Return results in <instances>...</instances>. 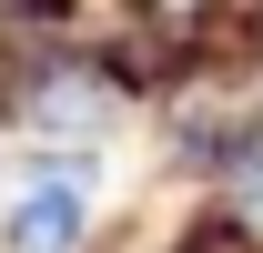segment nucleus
<instances>
[{
  "label": "nucleus",
  "instance_id": "obj_3",
  "mask_svg": "<svg viewBox=\"0 0 263 253\" xmlns=\"http://www.w3.org/2000/svg\"><path fill=\"white\" fill-rule=\"evenodd\" d=\"M202 203H213L223 223H243V233L263 243V132H253V142L223 162V172H213V183H202Z\"/></svg>",
  "mask_w": 263,
  "mask_h": 253
},
{
  "label": "nucleus",
  "instance_id": "obj_1",
  "mask_svg": "<svg viewBox=\"0 0 263 253\" xmlns=\"http://www.w3.org/2000/svg\"><path fill=\"white\" fill-rule=\"evenodd\" d=\"M142 81L91 41H51V51H0V142L21 162H91L132 132Z\"/></svg>",
  "mask_w": 263,
  "mask_h": 253
},
{
  "label": "nucleus",
  "instance_id": "obj_2",
  "mask_svg": "<svg viewBox=\"0 0 263 253\" xmlns=\"http://www.w3.org/2000/svg\"><path fill=\"white\" fill-rule=\"evenodd\" d=\"M91 243H101L91 162H21L0 183V253H91Z\"/></svg>",
  "mask_w": 263,
  "mask_h": 253
}]
</instances>
